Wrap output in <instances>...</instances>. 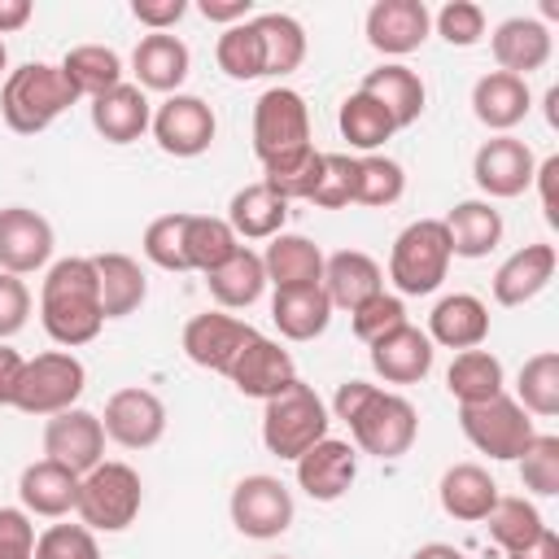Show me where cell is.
I'll use <instances>...</instances> for the list:
<instances>
[{
    "instance_id": "obj_1",
    "label": "cell",
    "mask_w": 559,
    "mask_h": 559,
    "mask_svg": "<svg viewBox=\"0 0 559 559\" xmlns=\"http://www.w3.org/2000/svg\"><path fill=\"white\" fill-rule=\"evenodd\" d=\"M332 415L349 428L354 450H362L371 459H402L419 437V411L411 406V397L380 389L371 380L336 384Z\"/></svg>"
},
{
    "instance_id": "obj_2",
    "label": "cell",
    "mask_w": 559,
    "mask_h": 559,
    "mask_svg": "<svg viewBox=\"0 0 559 559\" xmlns=\"http://www.w3.org/2000/svg\"><path fill=\"white\" fill-rule=\"evenodd\" d=\"M39 323L61 349H79L100 336V284L92 258H57L39 284Z\"/></svg>"
},
{
    "instance_id": "obj_3",
    "label": "cell",
    "mask_w": 559,
    "mask_h": 559,
    "mask_svg": "<svg viewBox=\"0 0 559 559\" xmlns=\"http://www.w3.org/2000/svg\"><path fill=\"white\" fill-rule=\"evenodd\" d=\"M74 100H79V92L70 87V79L61 74V66L26 61V66H17V70L4 74V87H0V118H4L9 131H17V135H39V131H48Z\"/></svg>"
},
{
    "instance_id": "obj_4",
    "label": "cell",
    "mask_w": 559,
    "mask_h": 559,
    "mask_svg": "<svg viewBox=\"0 0 559 559\" xmlns=\"http://www.w3.org/2000/svg\"><path fill=\"white\" fill-rule=\"evenodd\" d=\"M144 507V485H140V472L131 463H118V459H105L96 463L92 472L79 476V502H74V515L83 528L92 533H122L135 524Z\"/></svg>"
},
{
    "instance_id": "obj_5",
    "label": "cell",
    "mask_w": 559,
    "mask_h": 559,
    "mask_svg": "<svg viewBox=\"0 0 559 559\" xmlns=\"http://www.w3.org/2000/svg\"><path fill=\"white\" fill-rule=\"evenodd\" d=\"M450 236L441 227V218H415L397 231L393 249H389V280L397 288V297H428L441 288V280L450 275Z\"/></svg>"
},
{
    "instance_id": "obj_6",
    "label": "cell",
    "mask_w": 559,
    "mask_h": 559,
    "mask_svg": "<svg viewBox=\"0 0 559 559\" xmlns=\"http://www.w3.org/2000/svg\"><path fill=\"white\" fill-rule=\"evenodd\" d=\"M328 424H332V415H328L323 397L306 380H293L262 411V445L275 459H293L297 463L310 445H319L328 437Z\"/></svg>"
},
{
    "instance_id": "obj_7",
    "label": "cell",
    "mask_w": 559,
    "mask_h": 559,
    "mask_svg": "<svg viewBox=\"0 0 559 559\" xmlns=\"http://www.w3.org/2000/svg\"><path fill=\"white\" fill-rule=\"evenodd\" d=\"M83 389H87V367L70 349H48V354L26 358L22 380H17V393H13V406L22 415L52 419V415L79 406Z\"/></svg>"
},
{
    "instance_id": "obj_8",
    "label": "cell",
    "mask_w": 559,
    "mask_h": 559,
    "mask_svg": "<svg viewBox=\"0 0 559 559\" xmlns=\"http://www.w3.org/2000/svg\"><path fill=\"white\" fill-rule=\"evenodd\" d=\"M310 148V109L306 96L275 83L253 100V153L262 166H275Z\"/></svg>"
},
{
    "instance_id": "obj_9",
    "label": "cell",
    "mask_w": 559,
    "mask_h": 559,
    "mask_svg": "<svg viewBox=\"0 0 559 559\" xmlns=\"http://www.w3.org/2000/svg\"><path fill=\"white\" fill-rule=\"evenodd\" d=\"M459 428L472 441V450H480V454H489L498 463H515L524 454V445L537 437L533 415L507 393H498L489 402L459 406Z\"/></svg>"
},
{
    "instance_id": "obj_10",
    "label": "cell",
    "mask_w": 559,
    "mask_h": 559,
    "mask_svg": "<svg viewBox=\"0 0 559 559\" xmlns=\"http://www.w3.org/2000/svg\"><path fill=\"white\" fill-rule=\"evenodd\" d=\"M227 511H231V524H236L240 537L271 542V537H284V533L293 528L297 502H293V489H288L280 476L253 472V476L236 480Z\"/></svg>"
},
{
    "instance_id": "obj_11",
    "label": "cell",
    "mask_w": 559,
    "mask_h": 559,
    "mask_svg": "<svg viewBox=\"0 0 559 559\" xmlns=\"http://www.w3.org/2000/svg\"><path fill=\"white\" fill-rule=\"evenodd\" d=\"M148 131H153L162 153H170V157H201L214 144V135H218V118H214V109L201 96L175 92V96H166L153 109V127Z\"/></svg>"
},
{
    "instance_id": "obj_12",
    "label": "cell",
    "mask_w": 559,
    "mask_h": 559,
    "mask_svg": "<svg viewBox=\"0 0 559 559\" xmlns=\"http://www.w3.org/2000/svg\"><path fill=\"white\" fill-rule=\"evenodd\" d=\"M537 157L520 135H489L472 157V179L485 201H511L533 188Z\"/></svg>"
},
{
    "instance_id": "obj_13",
    "label": "cell",
    "mask_w": 559,
    "mask_h": 559,
    "mask_svg": "<svg viewBox=\"0 0 559 559\" xmlns=\"http://www.w3.org/2000/svg\"><path fill=\"white\" fill-rule=\"evenodd\" d=\"M253 336H258L253 323H245V319H236V314H227V310H201V314H192V319L183 323V354H188V362H197L201 371L227 376L231 362H236V354H240Z\"/></svg>"
},
{
    "instance_id": "obj_14",
    "label": "cell",
    "mask_w": 559,
    "mask_h": 559,
    "mask_svg": "<svg viewBox=\"0 0 559 559\" xmlns=\"http://www.w3.org/2000/svg\"><path fill=\"white\" fill-rule=\"evenodd\" d=\"M100 428L122 450H148L166 432V402L153 389H144V384H127V389L109 393Z\"/></svg>"
},
{
    "instance_id": "obj_15",
    "label": "cell",
    "mask_w": 559,
    "mask_h": 559,
    "mask_svg": "<svg viewBox=\"0 0 559 559\" xmlns=\"http://www.w3.org/2000/svg\"><path fill=\"white\" fill-rule=\"evenodd\" d=\"M44 459L70 467L74 476H83L96 463H105V428H100V415H92L83 406H70V411L52 415L44 424Z\"/></svg>"
},
{
    "instance_id": "obj_16",
    "label": "cell",
    "mask_w": 559,
    "mask_h": 559,
    "mask_svg": "<svg viewBox=\"0 0 559 559\" xmlns=\"http://www.w3.org/2000/svg\"><path fill=\"white\" fill-rule=\"evenodd\" d=\"M52 223L39 210L4 205L0 210V271L9 275H35L52 258Z\"/></svg>"
},
{
    "instance_id": "obj_17",
    "label": "cell",
    "mask_w": 559,
    "mask_h": 559,
    "mask_svg": "<svg viewBox=\"0 0 559 559\" xmlns=\"http://www.w3.org/2000/svg\"><path fill=\"white\" fill-rule=\"evenodd\" d=\"M367 44L384 57H406L415 48H424V39L432 35V13L424 0H376L367 9Z\"/></svg>"
},
{
    "instance_id": "obj_18",
    "label": "cell",
    "mask_w": 559,
    "mask_h": 559,
    "mask_svg": "<svg viewBox=\"0 0 559 559\" xmlns=\"http://www.w3.org/2000/svg\"><path fill=\"white\" fill-rule=\"evenodd\" d=\"M227 380L236 384V393L258 397V402H271L275 393H284V389L297 380V367H293V354H288L280 341H271V336L258 332V336L236 354Z\"/></svg>"
},
{
    "instance_id": "obj_19",
    "label": "cell",
    "mask_w": 559,
    "mask_h": 559,
    "mask_svg": "<svg viewBox=\"0 0 559 559\" xmlns=\"http://www.w3.org/2000/svg\"><path fill=\"white\" fill-rule=\"evenodd\" d=\"M367 358H371V371H376L384 384H419V380L432 371L437 345L428 341L424 328H415V323L406 319V323L393 328L389 336L371 341V345H367Z\"/></svg>"
},
{
    "instance_id": "obj_20",
    "label": "cell",
    "mask_w": 559,
    "mask_h": 559,
    "mask_svg": "<svg viewBox=\"0 0 559 559\" xmlns=\"http://www.w3.org/2000/svg\"><path fill=\"white\" fill-rule=\"evenodd\" d=\"M354 476H358V450L349 441H336V437H323L319 445H310L297 459V485L314 502L345 498L349 485H354Z\"/></svg>"
},
{
    "instance_id": "obj_21",
    "label": "cell",
    "mask_w": 559,
    "mask_h": 559,
    "mask_svg": "<svg viewBox=\"0 0 559 559\" xmlns=\"http://www.w3.org/2000/svg\"><path fill=\"white\" fill-rule=\"evenodd\" d=\"M555 266H559V253L546 240H533V245L507 253L498 262V271H493V301L498 306H524V301H533L555 280Z\"/></svg>"
},
{
    "instance_id": "obj_22",
    "label": "cell",
    "mask_w": 559,
    "mask_h": 559,
    "mask_svg": "<svg viewBox=\"0 0 559 559\" xmlns=\"http://www.w3.org/2000/svg\"><path fill=\"white\" fill-rule=\"evenodd\" d=\"M489 48H493L498 70H507V74H515V79H528L533 70H542V66L550 61V52H555V35H550L546 22L520 13V17H507V22L493 26Z\"/></svg>"
},
{
    "instance_id": "obj_23",
    "label": "cell",
    "mask_w": 559,
    "mask_h": 559,
    "mask_svg": "<svg viewBox=\"0 0 559 559\" xmlns=\"http://www.w3.org/2000/svg\"><path fill=\"white\" fill-rule=\"evenodd\" d=\"M192 70V52L179 35L162 31V35H144L131 52V74H135V87L140 92H162V96H175L183 87Z\"/></svg>"
},
{
    "instance_id": "obj_24",
    "label": "cell",
    "mask_w": 559,
    "mask_h": 559,
    "mask_svg": "<svg viewBox=\"0 0 559 559\" xmlns=\"http://www.w3.org/2000/svg\"><path fill=\"white\" fill-rule=\"evenodd\" d=\"M528 109H533L528 79H515L507 70H489L472 87V114L493 135H511V127H520L528 118Z\"/></svg>"
},
{
    "instance_id": "obj_25",
    "label": "cell",
    "mask_w": 559,
    "mask_h": 559,
    "mask_svg": "<svg viewBox=\"0 0 559 559\" xmlns=\"http://www.w3.org/2000/svg\"><path fill=\"white\" fill-rule=\"evenodd\" d=\"M319 284H323L332 310H358L367 297L384 293V271L362 249H336V253L323 258V280Z\"/></svg>"
},
{
    "instance_id": "obj_26",
    "label": "cell",
    "mask_w": 559,
    "mask_h": 559,
    "mask_svg": "<svg viewBox=\"0 0 559 559\" xmlns=\"http://www.w3.org/2000/svg\"><path fill=\"white\" fill-rule=\"evenodd\" d=\"M428 341L445 349H480L489 336V306L476 293H445L428 314Z\"/></svg>"
},
{
    "instance_id": "obj_27",
    "label": "cell",
    "mask_w": 559,
    "mask_h": 559,
    "mask_svg": "<svg viewBox=\"0 0 559 559\" xmlns=\"http://www.w3.org/2000/svg\"><path fill=\"white\" fill-rule=\"evenodd\" d=\"M87 114H92L96 135L109 140V144H135V140L153 127L148 92H140V87L127 83V79H122L118 87H109L105 96H96V100L87 105Z\"/></svg>"
},
{
    "instance_id": "obj_28",
    "label": "cell",
    "mask_w": 559,
    "mask_h": 559,
    "mask_svg": "<svg viewBox=\"0 0 559 559\" xmlns=\"http://www.w3.org/2000/svg\"><path fill=\"white\" fill-rule=\"evenodd\" d=\"M17 498H22V511L26 515H44V520H61L74 511L79 502V476L52 459H39V463H26L22 476H17Z\"/></svg>"
},
{
    "instance_id": "obj_29",
    "label": "cell",
    "mask_w": 559,
    "mask_h": 559,
    "mask_svg": "<svg viewBox=\"0 0 559 559\" xmlns=\"http://www.w3.org/2000/svg\"><path fill=\"white\" fill-rule=\"evenodd\" d=\"M498 498H502V493H498V480H493L480 463H454V467L441 472L437 502H441V511H445L450 520H459V524H480V520L493 511Z\"/></svg>"
},
{
    "instance_id": "obj_30",
    "label": "cell",
    "mask_w": 559,
    "mask_h": 559,
    "mask_svg": "<svg viewBox=\"0 0 559 559\" xmlns=\"http://www.w3.org/2000/svg\"><path fill=\"white\" fill-rule=\"evenodd\" d=\"M445 236H450V253L454 258H489L507 231L502 223V210H493V201L485 197H472V201H459L445 218H441Z\"/></svg>"
},
{
    "instance_id": "obj_31",
    "label": "cell",
    "mask_w": 559,
    "mask_h": 559,
    "mask_svg": "<svg viewBox=\"0 0 559 559\" xmlns=\"http://www.w3.org/2000/svg\"><path fill=\"white\" fill-rule=\"evenodd\" d=\"M358 92H367L371 100H380V105L389 109V118H393L397 131L411 127V122H419V114H424V105H428L424 79H419L411 66H402V61H384V66L367 70V79H362Z\"/></svg>"
},
{
    "instance_id": "obj_32",
    "label": "cell",
    "mask_w": 559,
    "mask_h": 559,
    "mask_svg": "<svg viewBox=\"0 0 559 559\" xmlns=\"http://www.w3.org/2000/svg\"><path fill=\"white\" fill-rule=\"evenodd\" d=\"M262 271H266V284L275 288H310L323 280V249L310 236L280 231L262 253Z\"/></svg>"
},
{
    "instance_id": "obj_33",
    "label": "cell",
    "mask_w": 559,
    "mask_h": 559,
    "mask_svg": "<svg viewBox=\"0 0 559 559\" xmlns=\"http://www.w3.org/2000/svg\"><path fill=\"white\" fill-rule=\"evenodd\" d=\"M284 223H288V201L275 197L262 179L236 188L227 201V227L236 231V240H271L284 231Z\"/></svg>"
},
{
    "instance_id": "obj_34",
    "label": "cell",
    "mask_w": 559,
    "mask_h": 559,
    "mask_svg": "<svg viewBox=\"0 0 559 559\" xmlns=\"http://www.w3.org/2000/svg\"><path fill=\"white\" fill-rule=\"evenodd\" d=\"M271 323L280 328L284 341H314L332 323V301L323 284L310 288H275L271 297Z\"/></svg>"
},
{
    "instance_id": "obj_35",
    "label": "cell",
    "mask_w": 559,
    "mask_h": 559,
    "mask_svg": "<svg viewBox=\"0 0 559 559\" xmlns=\"http://www.w3.org/2000/svg\"><path fill=\"white\" fill-rule=\"evenodd\" d=\"M96 266V284H100V310L105 319H127L144 306L148 297V275L135 258L127 253H96L92 258Z\"/></svg>"
},
{
    "instance_id": "obj_36",
    "label": "cell",
    "mask_w": 559,
    "mask_h": 559,
    "mask_svg": "<svg viewBox=\"0 0 559 559\" xmlns=\"http://www.w3.org/2000/svg\"><path fill=\"white\" fill-rule=\"evenodd\" d=\"M210 297L218 301V310H249L262 293H266V271H262V253H253L249 245H240L223 266H214L205 275Z\"/></svg>"
},
{
    "instance_id": "obj_37",
    "label": "cell",
    "mask_w": 559,
    "mask_h": 559,
    "mask_svg": "<svg viewBox=\"0 0 559 559\" xmlns=\"http://www.w3.org/2000/svg\"><path fill=\"white\" fill-rule=\"evenodd\" d=\"M445 393L459 406L489 402V397L507 393V371H502L498 354H489V349H463V354H454V362L445 367Z\"/></svg>"
},
{
    "instance_id": "obj_38",
    "label": "cell",
    "mask_w": 559,
    "mask_h": 559,
    "mask_svg": "<svg viewBox=\"0 0 559 559\" xmlns=\"http://www.w3.org/2000/svg\"><path fill=\"white\" fill-rule=\"evenodd\" d=\"M61 74L70 79V87L79 92V100L87 96V100H96V96H105L109 87H118L122 83V57L114 52V48H105V44H79V48H70L61 61Z\"/></svg>"
},
{
    "instance_id": "obj_39",
    "label": "cell",
    "mask_w": 559,
    "mask_h": 559,
    "mask_svg": "<svg viewBox=\"0 0 559 559\" xmlns=\"http://www.w3.org/2000/svg\"><path fill=\"white\" fill-rule=\"evenodd\" d=\"M253 26L262 39V66L271 79H284L306 61V26L293 13H258Z\"/></svg>"
},
{
    "instance_id": "obj_40",
    "label": "cell",
    "mask_w": 559,
    "mask_h": 559,
    "mask_svg": "<svg viewBox=\"0 0 559 559\" xmlns=\"http://www.w3.org/2000/svg\"><path fill=\"white\" fill-rule=\"evenodd\" d=\"M336 127H341V140H349V148H358L362 157L384 148L393 140V118L380 100H371L367 92H354L341 100V114H336Z\"/></svg>"
},
{
    "instance_id": "obj_41",
    "label": "cell",
    "mask_w": 559,
    "mask_h": 559,
    "mask_svg": "<svg viewBox=\"0 0 559 559\" xmlns=\"http://www.w3.org/2000/svg\"><path fill=\"white\" fill-rule=\"evenodd\" d=\"M236 249H240V240H236V231L227 227V218H214V214H183V258H188V271L210 275V271L223 266Z\"/></svg>"
},
{
    "instance_id": "obj_42",
    "label": "cell",
    "mask_w": 559,
    "mask_h": 559,
    "mask_svg": "<svg viewBox=\"0 0 559 559\" xmlns=\"http://www.w3.org/2000/svg\"><path fill=\"white\" fill-rule=\"evenodd\" d=\"M515 402L537 419L559 415V354L555 349H542V354L524 358V367L515 376Z\"/></svg>"
},
{
    "instance_id": "obj_43",
    "label": "cell",
    "mask_w": 559,
    "mask_h": 559,
    "mask_svg": "<svg viewBox=\"0 0 559 559\" xmlns=\"http://www.w3.org/2000/svg\"><path fill=\"white\" fill-rule=\"evenodd\" d=\"M485 528H489V537L511 555V550H520V546H528L542 528H546V520H542V511L528 502V498H515V493H507V498H498L493 502V511L480 520Z\"/></svg>"
},
{
    "instance_id": "obj_44",
    "label": "cell",
    "mask_w": 559,
    "mask_h": 559,
    "mask_svg": "<svg viewBox=\"0 0 559 559\" xmlns=\"http://www.w3.org/2000/svg\"><path fill=\"white\" fill-rule=\"evenodd\" d=\"M214 61H218V70H223L227 79H236V83H249V79H262V74H266V66H262V39H258L253 17H249V22H236V26H227V31L218 35Z\"/></svg>"
},
{
    "instance_id": "obj_45",
    "label": "cell",
    "mask_w": 559,
    "mask_h": 559,
    "mask_svg": "<svg viewBox=\"0 0 559 559\" xmlns=\"http://www.w3.org/2000/svg\"><path fill=\"white\" fill-rule=\"evenodd\" d=\"M319 170H323V153L310 144V148H301V153H293L275 166H262V183L284 201H310V192L319 183Z\"/></svg>"
},
{
    "instance_id": "obj_46",
    "label": "cell",
    "mask_w": 559,
    "mask_h": 559,
    "mask_svg": "<svg viewBox=\"0 0 559 559\" xmlns=\"http://www.w3.org/2000/svg\"><path fill=\"white\" fill-rule=\"evenodd\" d=\"M402 192H406V170H402V162H393V157H384V153L358 157V192H354L358 205L384 210V205L402 201Z\"/></svg>"
},
{
    "instance_id": "obj_47",
    "label": "cell",
    "mask_w": 559,
    "mask_h": 559,
    "mask_svg": "<svg viewBox=\"0 0 559 559\" xmlns=\"http://www.w3.org/2000/svg\"><path fill=\"white\" fill-rule=\"evenodd\" d=\"M515 463H520V485L533 498H555L559 493V437L555 432H537Z\"/></svg>"
},
{
    "instance_id": "obj_48",
    "label": "cell",
    "mask_w": 559,
    "mask_h": 559,
    "mask_svg": "<svg viewBox=\"0 0 559 559\" xmlns=\"http://www.w3.org/2000/svg\"><path fill=\"white\" fill-rule=\"evenodd\" d=\"M354 192H358V157L323 153V170H319V183H314L310 201L319 210H345V205H354Z\"/></svg>"
},
{
    "instance_id": "obj_49",
    "label": "cell",
    "mask_w": 559,
    "mask_h": 559,
    "mask_svg": "<svg viewBox=\"0 0 559 559\" xmlns=\"http://www.w3.org/2000/svg\"><path fill=\"white\" fill-rule=\"evenodd\" d=\"M402 323H406V301H402L397 293H376V297H367L358 310H349V328H354V336H358L362 345L389 336V332L402 328Z\"/></svg>"
},
{
    "instance_id": "obj_50",
    "label": "cell",
    "mask_w": 559,
    "mask_h": 559,
    "mask_svg": "<svg viewBox=\"0 0 559 559\" xmlns=\"http://www.w3.org/2000/svg\"><path fill=\"white\" fill-rule=\"evenodd\" d=\"M144 258L162 271H188V258H183V214H162L144 227Z\"/></svg>"
},
{
    "instance_id": "obj_51",
    "label": "cell",
    "mask_w": 559,
    "mask_h": 559,
    "mask_svg": "<svg viewBox=\"0 0 559 559\" xmlns=\"http://www.w3.org/2000/svg\"><path fill=\"white\" fill-rule=\"evenodd\" d=\"M35 559H100V546L83 524H48L35 537Z\"/></svg>"
},
{
    "instance_id": "obj_52",
    "label": "cell",
    "mask_w": 559,
    "mask_h": 559,
    "mask_svg": "<svg viewBox=\"0 0 559 559\" xmlns=\"http://www.w3.org/2000/svg\"><path fill=\"white\" fill-rule=\"evenodd\" d=\"M432 26H437V35H441L450 48H472V44H480V35H485V9L472 4V0H450V4L437 9Z\"/></svg>"
},
{
    "instance_id": "obj_53",
    "label": "cell",
    "mask_w": 559,
    "mask_h": 559,
    "mask_svg": "<svg viewBox=\"0 0 559 559\" xmlns=\"http://www.w3.org/2000/svg\"><path fill=\"white\" fill-rule=\"evenodd\" d=\"M31 319V288L22 275H9L0 271V341L17 336Z\"/></svg>"
},
{
    "instance_id": "obj_54",
    "label": "cell",
    "mask_w": 559,
    "mask_h": 559,
    "mask_svg": "<svg viewBox=\"0 0 559 559\" xmlns=\"http://www.w3.org/2000/svg\"><path fill=\"white\" fill-rule=\"evenodd\" d=\"M35 524L22 507H0V559H35Z\"/></svg>"
},
{
    "instance_id": "obj_55",
    "label": "cell",
    "mask_w": 559,
    "mask_h": 559,
    "mask_svg": "<svg viewBox=\"0 0 559 559\" xmlns=\"http://www.w3.org/2000/svg\"><path fill=\"white\" fill-rule=\"evenodd\" d=\"M183 13H188V0H131V17L140 26H148V35L170 31Z\"/></svg>"
},
{
    "instance_id": "obj_56",
    "label": "cell",
    "mask_w": 559,
    "mask_h": 559,
    "mask_svg": "<svg viewBox=\"0 0 559 559\" xmlns=\"http://www.w3.org/2000/svg\"><path fill=\"white\" fill-rule=\"evenodd\" d=\"M533 183H537V192H542V218H546L550 227H559V197H555V183H559V153H550L546 162H537Z\"/></svg>"
},
{
    "instance_id": "obj_57",
    "label": "cell",
    "mask_w": 559,
    "mask_h": 559,
    "mask_svg": "<svg viewBox=\"0 0 559 559\" xmlns=\"http://www.w3.org/2000/svg\"><path fill=\"white\" fill-rule=\"evenodd\" d=\"M197 13H201L205 22H218V26H236V22H249L253 4H249V0H201V4H197Z\"/></svg>"
},
{
    "instance_id": "obj_58",
    "label": "cell",
    "mask_w": 559,
    "mask_h": 559,
    "mask_svg": "<svg viewBox=\"0 0 559 559\" xmlns=\"http://www.w3.org/2000/svg\"><path fill=\"white\" fill-rule=\"evenodd\" d=\"M22 367H26V358H22L9 341H0V406H13V393H17V380H22Z\"/></svg>"
},
{
    "instance_id": "obj_59",
    "label": "cell",
    "mask_w": 559,
    "mask_h": 559,
    "mask_svg": "<svg viewBox=\"0 0 559 559\" xmlns=\"http://www.w3.org/2000/svg\"><path fill=\"white\" fill-rule=\"evenodd\" d=\"M507 559H559V533L546 524L528 546H520V550H511Z\"/></svg>"
},
{
    "instance_id": "obj_60",
    "label": "cell",
    "mask_w": 559,
    "mask_h": 559,
    "mask_svg": "<svg viewBox=\"0 0 559 559\" xmlns=\"http://www.w3.org/2000/svg\"><path fill=\"white\" fill-rule=\"evenodd\" d=\"M31 0H0V39L4 35H13V31H22L26 22H31Z\"/></svg>"
},
{
    "instance_id": "obj_61",
    "label": "cell",
    "mask_w": 559,
    "mask_h": 559,
    "mask_svg": "<svg viewBox=\"0 0 559 559\" xmlns=\"http://www.w3.org/2000/svg\"><path fill=\"white\" fill-rule=\"evenodd\" d=\"M411 559H467L459 546H450V542H428V546H419Z\"/></svg>"
},
{
    "instance_id": "obj_62",
    "label": "cell",
    "mask_w": 559,
    "mask_h": 559,
    "mask_svg": "<svg viewBox=\"0 0 559 559\" xmlns=\"http://www.w3.org/2000/svg\"><path fill=\"white\" fill-rule=\"evenodd\" d=\"M555 105H559V87L546 92V122H550V127H559V109H555Z\"/></svg>"
},
{
    "instance_id": "obj_63",
    "label": "cell",
    "mask_w": 559,
    "mask_h": 559,
    "mask_svg": "<svg viewBox=\"0 0 559 559\" xmlns=\"http://www.w3.org/2000/svg\"><path fill=\"white\" fill-rule=\"evenodd\" d=\"M4 66H9V48H4V39H0V74H4Z\"/></svg>"
},
{
    "instance_id": "obj_64",
    "label": "cell",
    "mask_w": 559,
    "mask_h": 559,
    "mask_svg": "<svg viewBox=\"0 0 559 559\" xmlns=\"http://www.w3.org/2000/svg\"><path fill=\"white\" fill-rule=\"evenodd\" d=\"M271 559H288V555H271Z\"/></svg>"
}]
</instances>
